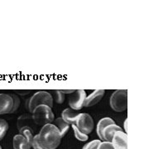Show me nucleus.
I'll return each mask as SVG.
<instances>
[{"label":"nucleus","mask_w":149,"mask_h":149,"mask_svg":"<svg viewBox=\"0 0 149 149\" xmlns=\"http://www.w3.org/2000/svg\"><path fill=\"white\" fill-rule=\"evenodd\" d=\"M11 96L13 97V112L17 111L19 108V105H20V99L18 98V96H17V95H14V94H10Z\"/></svg>","instance_id":"obj_21"},{"label":"nucleus","mask_w":149,"mask_h":149,"mask_svg":"<svg viewBox=\"0 0 149 149\" xmlns=\"http://www.w3.org/2000/svg\"><path fill=\"white\" fill-rule=\"evenodd\" d=\"M105 94L104 90H96L94 91L89 96H86L85 102H84V107H91L95 105L102 100Z\"/></svg>","instance_id":"obj_9"},{"label":"nucleus","mask_w":149,"mask_h":149,"mask_svg":"<svg viewBox=\"0 0 149 149\" xmlns=\"http://www.w3.org/2000/svg\"><path fill=\"white\" fill-rule=\"evenodd\" d=\"M52 92H49L51 94V95L52 96V99L53 100H55V101L56 102V104H63L65 100V97L64 94L61 93V91H51Z\"/></svg>","instance_id":"obj_17"},{"label":"nucleus","mask_w":149,"mask_h":149,"mask_svg":"<svg viewBox=\"0 0 149 149\" xmlns=\"http://www.w3.org/2000/svg\"><path fill=\"white\" fill-rule=\"evenodd\" d=\"M32 148H33V149H44L43 148H42V146H41V145L39 144V143H38L37 135H35V136H34L33 142H32Z\"/></svg>","instance_id":"obj_23"},{"label":"nucleus","mask_w":149,"mask_h":149,"mask_svg":"<svg viewBox=\"0 0 149 149\" xmlns=\"http://www.w3.org/2000/svg\"><path fill=\"white\" fill-rule=\"evenodd\" d=\"M39 105H47L52 108L53 99L48 91H39L34 94L28 102V110L32 113L34 109Z\"/></svg>","instance_id":"obj_4"},{"label":"nucleus","mask_w":149,"mask_h":149,"mask_svg":"<svg viewBox=\"0 0 149 149\" xmlns=\"http://www.w3.org/2000/svg\"><path fill=\"white\" fill-rule=\"evenodd\" d=\"M98 149H114L113 145H112L111 143L109 142H101L99 147H98Z\"/></svg>","instance_id":"obj_22"},{"label":"nucleus","mask_w":149,"mask_h":149,"mask_svg":"<svg viewBox=\"0 0 149 149\" xmlns=\"http://www.w3.org/2000/svg\"><path fill=\"white\" fill-rule=\"evenodd\" d=\"M118 131H123V128H120L119 126H118L117 124H111L109 125L108 127L104 129L103 132V139L104 142H109L111 143L112 139L114 135V133Z\"/></svg>","instance_id":"obj_12"},{"label":"nucleus","mask_w":149,"mask_h":149,"mask_svg":"<svg viewBox=\"0 0 149 149\" xmlns=\"http://www.w3.org/2000/svg\"><path fill=\"white\" fill-rule=\"evenodd\" d=\"M111 124H115V122L111 118H103L102 119H100L98 124H97V128H96V132H97V135L99 136L100 140L104 142V139H103V132H104V129L108 127L109 125H111Z\"/></svg>","instance_id":"obj_11"},{"label":"nucleus","mask_w":149,"mask_h":149,"mask_svg":"<svg viewBox=\"0 0 149 149\" xmlns=\"http://www.w3.org/2000/svg\"><path fill=\"white\" fill-rule=\"evenodd\" d=\"M61 91V93L62 94H64V95H67V94H73L75 90H62Z\"/></svg>","instance_id":"obj_24"},{"label":"nucleus","mask_w":149,"mask_h":149,"mask_svg":"<svg viewBox=\"0 0 149 149\" xmlns=\"http://www.w3.org/2000/svg\"><path fill=\"white\" fill-rule=\"evenodd\" d=\"M110 107L115 112H123L128 107V92L126 90H118L112 94L109 100Z\"/></svg>","instance_id":"obj_3"},{"label":"nucleus","mask_w":149,"mask_h":149,"mask_svg":"<svg viewBox=\"0 0 149 149\" xmlns=\"http://www.w3.org/2000/svg\"><path fill=\"white\" fill-rule=\"evenodd\" d=\"M8 123L5 119L0 118V141L3 140L8 130Z\"/></svg>","instance_id":"obj_19"},{"label":"nucleus","mask_w":149,"mask_h":149,"mask_svg":"<svg viewBox=\"0 0 149 149\" xmlns=\"http://www.w3.org/2000/svg\"><path fill=\"white\" fill-rule=\"evenodd\" d=\"M31 120H33L32 119V116H30L29 114H23V115H21L20 117L18 118L17 119V128L18 130L22 128V127H30V121Z\"/></svg>","instance_id":"obj_16"},{"label":"nucleus","mask_w":149,"mask_h":149,"mask_svg":"<svg viewBox=\"0 0 149 149\" xmlns=\"http://www.w3.org/2000/svg\"><path fill=\"white\" fill-rule=\"evenodd\" d=\"M32 119L37 125L44 126L54 121V113L51 107L47 105H39L32 111Z\"/></svg>","instance_id":"obj_2"},{"label":"nucleus","mask_w":149,"mask_h":149,"mask_svg":"<svg viewBox=\"0 0 149 149\" xmlns=\"http://www.w3.org/2000/svg\"><path fill=\"white\" fill-rule=\"evenodd\" d=\"M0 149H2V148H1V146H0Z\"/></svg>","instance_id":"obj_26"},{"label":"nucleus","mask_w":149,"mask_h":149,"mask_svg":"<svg viewBox=\"0 0 149 149\" xmlns=\"http://www.w3.org/2000/svg\"><path fill=\"white\" fill-rule=\"evenodd\" d=\"M80 113L79 111H76V110H74L72 109L67 108L62 111L61 118L65 122L67 123L70 125H72V124H74V123L77 119V117Z\"/></svg>","instance_id":"obj_10"},{"label":"nucleus","mask_w":149,"mask_h":149,"mask_svg":"<svg viewBox=\"0 0 149 149\" xmlns=\"http://www.w3.org/2000/svg\"><path fill=\"white\" fill-rule=\"evenodd\" d=\"M100 143H101L100 140H93L90 143L85 144L82 149H98V147Z\"/></svg>","instance_id":"obj_20"},{"label":"nucleus","mask_w":149,"mask_h":149,"mask_svg":"<svg viewBox=\"0 0 149 149\" xmlns=\"http://www.w3.org/2000/svg\"><path fill=\"white\" fill-rule=\"evenodd\" d=\"M127 123H128V119L124 121V131H127Z\"/></svg>","instance_id":"obj_25"},{"label":"nucleus","mask_w":149,"mask_h":149,"mask_svg":"<svg viewBox=\"0 0 149 149\" xmlns=\"http://www.w3.org/2000/svg\"><path fill=\"white\" fill-rule=\"evenodd\" d=\"M14 149H32V145L28 143L25 137L21 134H17L13 137Z\"/></svg>","instance_id":"obj_13"},{"label":"nucleus","mask_w":149,"mask_h":149,"mask_svg":"<svg viewBox=\"0 0 149 149\" xmlns=\"http://www.w3.org/2000/svg\"><path fill=\"white\" fill-rule=\"evenodd\" d=\"M128 135L125 132L123 131H118L114 133L113 139H112L111 143L114 149H128Z\"/></svg>","instance_id":"obj_8"},{"label":"nucleus","mask_w":149,"mask_h":149,"mask_svg":"<svg viewBox=\"0 0 149 149\" xmlns=\"http://www.w3.org/2000/svg\"><path fill=\"white\" fill-rule=\"evenodd\" d=\"M37 135L38 143L44 149H56L62 139L58 128L52 123L42 126L40 133Z\"/></svg>","instance_id":"obj_1"},{"label":"nucleus","mask_w":149,"mask_h":149,"mask_svg":"<svg viewBox=\"0 0 149 149\" xmlns=\"http://www.w3.org/2000/svg\"><path fill=\"white\" fill-rule=\"evenodd\" d=\"M74 125L81 133H85L86 135H89L90 133H92L95 128V123L93 118L88 113H80L78 115L77 119L74 123Z\"/></svg>","instance_id":"obj_5"},{"label":"nucleus","mask_w":149,"mask_h":149,"mask_svg":"<svg viewBox=\"0 0 149 149\" xmlns=\"http://www.w3.org/2000/svg\"><path fill=\"white\" fill-rule=\"evenodd\" d=\"M13 99L9 94H0V114L13 113Z\"/></svg>","instance_id":"obj_7"},{"label":"nucleus","mask_w":149,"mask_h":149,"mask_svg":"<svg viewBox=\"0 0 149 149\" xmlns=\"http://www.w3.org/2000/svg\"><path fill=\"white\" fill-rule=\"evenodd\" d=\"M53 122L54 123L52 124H54L56 128H58V130L60 131V133H61V138H64L65 136V134L68 133L70 125L68 124L67 123L65 122L61 117L57 118L56 119H54Z\"/></svg>","instance_id":"obj_14"},{"label":"nucleus","mask_w":149,"mask_h":149,"mask_svg":"<svg viewBox=\"0 0 149 149\" xmlns=\"http://www.w3.org/2000/svg\"><path fill=\"white\" fill-rule=\"evenodd\" d=\"M72 128H73V131H74V134L75 139L81 142H85L89 139V135H86L85 133H81L78 128H76V126L74 124H72Z\"/></svg>","instance_id":"obj_18"},{"label":"nucleus","mask_w":149,"mask_h":149,"mask_svg":"<svg viewBox=\"0 0 149 149\" xmlns=\"http://www.w3.org/2000/svg\"><path fill=\"white\" fill-rule=\"evenodd\" d=\"M86 98V93L84 90H78L73 93V95L70 98L69 104L70 109L79 111L84 107V102Z\"/></svg>","instance_id":"obj_6"},{"label":"nucleus","mask_w":149,"mask_h":149,"mask_svg":"<svg viewBox=\"0 0 149 149\" xmlns=\"http://www.w3.org/2000/svg\"><path fill=\"white\" fill-rule=\"evenodd\" d=\"M19 134L22 135L23 137H25L26 139L28 141V143L32 145V142H33V139H34V130L33 128H31V127H22V128L19 129Z\"/></svg>","instance_id":"obj_15"}]
</instances>
